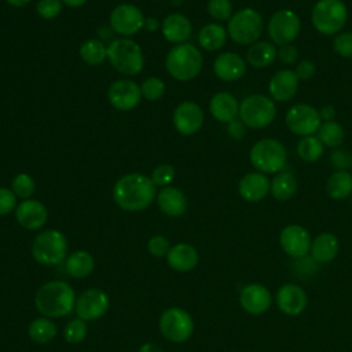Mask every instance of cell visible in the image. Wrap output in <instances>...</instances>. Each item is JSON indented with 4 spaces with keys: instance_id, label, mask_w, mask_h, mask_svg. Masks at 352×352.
Listing matches in <instances>:
<instances>
[{
    "instance_id": "1",
    "label": "cell",
    "mask_w": 352,
    "mask_h": 352,
    "mask_svg": "<svg viewBox=\"0 0 352 352\" xmlns=\"http://www.w3.org/2000/svg\"><path fill=\"white\" fill-rule=\"evenodd\" d=\"M151 177L142 173H128L118 179L113 188L116 204L126 212H139L151 205L157 195Z\"/></svg>"
},
{
    "instance_id": "2",
    "label": "cell",
    "mask_w": 352,
    "mask_h": 352,
    "mask_svg": "<svg viewBox=\"0 0 352 352\" xmlns=\"http://www.w3.org/2000/svg\"><path fill=\"white\" fill-rule=\"evenodd\" d=\"M36 308L47 318L66 316L76 307V294L63 280H50L38 287L34 297Z\"/></svg>"
},
{
    "instance_id": "3",
    "label": "cell",
    "mask_w": 352,
    "mask_h": 352,
    "mask_svg": "<svg viewBox=\"0 0 352 352\" xmlns=\"http://www.w3.org/2000/svg\"><path fill=\"white\" fill-rule=\"evenodd\" d=\"M204 59L201 51L188 43L175 45L165 59L168 73L179 81L195 78L199 74Z\"/></svg>"
},
{
    "instance_id": "4",
    "label": "cell",
    "mask_w": 352,
    "mask_h": 352,
    "mask_svg": "<svg viewBox=\"0 0 352 352\" xmlns=\"http://www.w3.org/2000/svg\"><path fill=\"white\" fill-rule=\"evenodd\" d=\"M249 160L253 168L264 175L278 173L286 165L287 151L279 140L265 138L252 146Z\"/></svg>"
},
{
    "instance_id": "5",
    "label": "cell",
    "mask_w": 352,
    "mask_h": 352,
    "mask_svg": "<svg viewBox=\"0 0 352 352\" xmlns=\"http://www.w3.org/2000/svg\"><path fill=\"white\" fill-rule=\"evenodd\" d=\"M348 10L342 0H318L311 11L315 30L324 36L338 33L346 23Z\"/></svg>"
},
{
    "instance_id": "6",
    "label": "cell",
    "mask_w": 352,
    "mask_h": 352,
    "mask_svg": "<svg viewBox=\"0 0 352 352\" xmlns=\"http://www.w3.org/2000/svg\"><path fill=\"white\" fill-rule=\"evenodd\" d=\"M264 30V21L258 11L253 8H242L232 14L227 25L230 38L239 45H252Z\"/></svg>"
},
{
    "instance_id": "7",
    "label": "cell",
    "mask_w": 352,
    "mask_h": 352,
    "mask_svg": "<svg viewBox=\"0 0 352 352\" xmlns=\"http://www.w3.org/2000/svg\"><path fill=\"white\" fill-rule=\"evenodd\" d=\"M107 59L122 74L135 76L142 72L144 60L138 43L131 38H116L107 45Z\"/></svg>"
},
{
    "instance_id": "8",
    "label": "cell",
    "mask_w": 352,
    "mask_h": 352,
    "mask_svg": "<svg viewBox=\"0 0 352 352\" xmlns=\"http://www.w3.org/2000/svg\"><path fill=\"white\" fill-rule=\"evenodd\" d=\"M239 118L253 129H261L272 124L276 117V104L271 96L253 94L239 103Z\"/></svg>"
},
{
    "instance_id": "9",
    "label": "cell",
    "mask_w": 352,
    "mask_h": 352,
    "mask_svg": "<svg viewBox=\"0 0 352 352\" xmlns=\"http://www.w3.org/2000/svg\"><path fill=\"white\" fill-rule=\"evenodd\" d=\"M32 254L43 265H55L67 254L66 236L58 230L41 231L32 242Z\"/></svg>"
},
{
    "instance_id": "10",
    "label": "cell",
    "mask_w": 352,
    "mask_h": 352,
    "mask_svg": "<svg viewBox=\"0 0 352 352\" xmlns=\"http://www.w3.org/2000/svg\"><path fill=\"white\" fill-rule=\"evenodd\" d=\"M301 29V22L298 15L292 10H279L274 12L268 21L267 30L268 36L276 45L292 44Z\"/></svg>"
},
{
    "instance_id": "11",
    "label": "cell",
    "mask_w": 352,
    "mask_h": 352,
    "mask_svg": "<svg viewBox=\"0 0 352 352\" xmlns=\"http://www.w3.org/2000/svg\"><path fill=\"white\" fill-rule=\"evenodd\" d=\"M160 330L166 340L172 342H183L192 334L194 320L187 311L173 307L161 315Z\"/></svg>"
},
{
    "instance_id": "12",
    "label": "cell",
    "mask_w": 352,
    "mask_h": 352,
    "mask_svg": "<svg viewBox=\"0 0 352 352\" xmlns=\"http://www.w3.org/2000/svg\"><path fill=\"white\" fill-rule=\"evenodd\" d=\"M285 122L290 132L304 138L318 132L322 120L316 107L308 103H297L286 111Z\"/></svg>"
},
{
    "instance_id": "13",
    "label": "cell",
    "mask_w": 352,
    "mask_h": 352,
    "mask_svg": "<svg viewBox=\"0 0 352 352\" xmlns=\"http://www.w3.org/2000/svg\"><path fill=\"white\" fill-rule=\"evenodd\" d=\"M144 25V16L140 8L131 3L118 4L110 14V28L122 36L138 33Z\"/></svg>"
},
{
    "instance_id": "14",
    "label": "cell",
    "mask_w": 352,
    "mask_h": 352,
    "mask_svg": "<svg viewBox=\"0 0 352 352\" xmlns=\"http://www.w3.org/2000/svg\"><path fill=\"white\" fill-rule=\"evenodd\" d=\"M279 243L286 254L301 258L309 253L312 239L307 228L298 224H290L280 231Z\"/></svg>"
},
{
    "instance_id": "15",
    "label": "cell",
    "mask_w": 352,
    "mask_h": 352,
    "mask_svg": "<svg viewBox=\"0 0 352 352\" xmlns=\"http://www.w3.org/2000/svg\"><path fill=\"white\" fill-rule=\"evenodd\" d=\"M109 297L100 289H88L76 300V312L80 319L96 320L109 309Z\"/></svg>"
},
{
    "instance_id": "16",
    "label": "cell",
    "mask_w": 352,
    "mask_h": 352,
    "mask_svg": "<svg viewBox=\"0 0 352 352\" xmlns=\"http://www.w3.org/2000/svg\"><path fill=\"white\" fill-rule=\"evenodd\" d=\"M109 100L113 107L121 111H128L135 109L142 98L140 87L132 80H117L114 81L107 92Z\"/></svg>"
},
{
    "instance_id": "17",
    "label": "cell",
    "mask_w": 352,
    "mask_h": 352,
    "mask_svg": "<svg viewBox=\"0 0 352 352\" xmlns=\"http://www.w3.org/2000/svg\"><path fill=\"white\" fill-rule=\"evenodd\" d=\"M275 301L280 312L289 316H296L305 311L308 297L304 289L296 283H285L278 289Z\"/></svg>"
},
{
    "instance_id": "18",
    "label": "cell",
    "mask_w": 352,
    "mask_h": 352,
    "mask_svg": "<svg viewBox=\"0 0 352 352\" xmlns=\"http://www.w3.org/2000/svg\"><path fill=\"white\" fill-rule=\"evenodd\" d=\"M239 304L248 314L261 315L270 309L272 304V296L264 285L249 283L241 290Z\"/></svg>"
},
{
    "instance_id": "19",
    "label": "cell",
    "mask_w": 352,
    "mask_h": 352,
    "mask_svg": "<svg viewBox=\"0 0 352 352\" xmlns=\"http://www.w3.org/2000/svg\"><path fill=\"white\" fill-rule=\"evenodd\" d=\"M173 125L182 135L198 132L204 124L202 109L194 102H182L173 111Z\"/></svg>"
},
{
    "instance_id": "20",
    "label": "cell",
    "mask_w": 352,
    "mask_h": 352,
    "mask_svg": "<svg viewBox=\"0 0 352 352\" xmlns=\"http://www.w3.org/2000/svg\"><path fill=\"white\" fill-rule=\"evenodd\" d=\"M15 219L26 230L41 228L48 219V210L43 202L36 199H23L15 208Z\"/></svg>"
},
{
    "instance_id": "21",
    "label": "cell",
    "mask_w": 352,
    "mask_h": 352,
    "mask_svg": "<svg viewBox=\"0 0 352 352\" xmlns=\"http://www.w3.org/2000/svg\"><path fill=\"white\" fill-rule=\"evenodd\" d=\"M298 78L294 70L282 69L276 72L268 84V91L275 102H287L294 98L298 89Z\"/></svg>"
},
{
    "instance_id": "22",
    "label": "cell",
    "mask_w": 352,
    "mask_h": 352,
    "mask_svg": "<svg viewBox=\"0 0 352 352\" xmlns=\"http://www.w3.org/2000/svg\"><path fill=\"white\" fill-rule=\"evenodd\" d=\"M271 180L261 172H249L238 183L239 195L248 202H258L270 192Z\"/></svg>"
},
{
    "instance_id": "23",
    "label": "cell",
    "mask_w": 352,
    "mask_h": 352,
    "mask_svg": "<svg viewBox=\"0 0 352 352\" xmlns=\"http://www.w3.org/2000/svg\"><path fill=\"white\" fill-rule=\"evenodd\" d=\"M214 74L223 81H236L246 72V62L236 52H221L213 62Z\"/></svg>"
},
{
    "instance_id": "24",
    "label": "cell",
    "mask_w": 352,
    "mask_h": 352,
    "mask_svg": "<svg viewBox=\"0 0 352 352\" xmlns=\"http://www.w3.org/2000/svg\"><path fill=\"white\" fill-rule=\"evenodd\" d=\"M161 30L164 37L173 44H183L191 36V22L190 19L179 12L169 14L161 25Z\"/></svg>"
},
{
    "instance_id": "25",
    "label": "cell",
    "mask_w": 352,
    "mask_h": 352,
    "mask_svg": "<svg viewBox=\"0 0 352 352\" xmlns=\"http://www.w3.org/2000/svg\"><path fill=\"white\" fill-rule=\"evenodd\" d=\"M209 110L217 121L228 124L239 114V103L231 94L217 92L210 98Z\"/></svg>"
},
{
    "instance_id": "26",
    "label": "cell",
    "mask_w": 352,
    "mask_h": 352,
    "mask_svg": "<svg viewBox=\"0 0 352 352\" xmlns=\"http://www.w3.org/2000/svg\"><path fill=\"white\" fill-rule=\"evenodd\" d=\"M157 204L160 209L170 217L182 216L187 209V198L177 187L166 186L157 195Z\"/></svg>"
},
{
    "instance_id": "27",
    "label": "cell",
    "mask_w": 352,
    "mask_h": 352,
    "mask_svg": "<svg viewBox=\"0 0 352 352\" xmlns=\"http://www.w3.org/2000/svg\"><path fill=\"white\" fill-rule=\"evenodd\" d=\"M198 258L197 249L188 243H177L166 254L169 267L179 272L191 271L198 264Z\"/></svg>"
},
{
    "instance_id": "28",
    "label": "cell",
    "mask_w": 352,
    "mask_h": 352,
    "mask_svg": "<svg viewBox=\"0 0 352 352\" xmlns=\"http://www.w3.org/2000/svg\"><path fill=\"white\" fill-rule=\"evenodd\" d=\"M340 250L338 238L331 232H322L311 243L309 253L318 264L330 263L336 258Z\"/></svg>"
},
{
    "instance_id": "29",
    "label": "cell",
    "mask_w": 352,
    "mask_h": 352,
    "mask_svg": "<svg viewBox=\"0 0 352 352\" xmlns=\"http://www.w3.org/2000/svg\"><path fill=\"white\" fill-rule=\"evenodd\" d=\"M278 56V50L274 43L270 41H256L253 43L246 52V60L253 67L261 69L272 65Z\"/></svg>"
},
{
    "instance_id": "30",
    "label": "cell",
    "mask_w": 352,
    "mask_h": 352,
    "mask_svg": "<svg viewBox=\"0 0 352 352\" xmlns=\"http://www.w3.org/2000/svg\"><path fill=\"white\" fill-rule=\"evenodd\" d=\"M297 191V177L290 170H280L271 180L270 192L276 201H287Z\"/></svg>"
},
{
    "instance_id": "31",
    "label": "cell",
    "mask_w": 352,
    "mask_h": 352,
    "mask_svg": "<svg viewBox=\"0 0 352 352\" xmlns=\"http://www.w3.org/2000/svg\"><path fill=\"white\" fill-rule=\"evenodd\" d=\"M227 29L220 23H208L198 33V43L206 51L220 50L227 40Z\"/></svg>"
},
{
    "instance_id": "32",
    "label": "cell",
    "mask_w": 352,
    "mask_h": 352,
    "mask_svg": "<svg viewBox=\"0 0 352 352\" xmlns=\"http://www.w3.org/2000/svg\"><path fill=\"white\" fill-rule=\"evenodd\" d=\"M326 191L333 199H345L352 194V173L349 170L333 172L326 183Z\"/></svg>"
},
{
    "instance_id": "33",
    "label": "cell",
    "mask_w": 352,
    "mask_h": 352,
    "mask_svg": "<svg viewBox=\"0 0 352 352\" xmlns=\"http://www.w3.org/2000/svg\"><path fill=\"white\" fill-rule=\"evenodd\" d=\"M95 268V260L87 250H76L66 260V271L73 278H85Z\"/></svg>"
},
{
    "instance_id": "34",
    "label": "cell",
    "mask_w": 352,
    "mask_h": 352,
    "mask_svg": "<svg viewBox=\"0 0 352 352\" xmlns=\"http://www.w3.org/2000/svg\"><path fill=\"white\" fill-rule=\"evenodd\" d=\"M319 140L323 143V146L330 148H338L345 138L344 128L337 121H323L316 132Z\"/></svg>"
},
{
    "instance_id": "35",
    "label": "cell",
    "mask_w": 352,
    "mask_h": 352,
    "mask_svg": "<svg viewBox=\"0 0 352 352\" xmlns=\"http://www.w3.org/2000/svg\"><path fill=\"white\" fill-rule=\"evenodd\" d=\"M78 52L81 59L91 66H98L107 58V47L102 40L96 38L85 40L81 44Z\"/></svg>"
},
{
    "instance_id": "36",
    "label": "cell",
    "mask_w": 352,
    "mask_h": 352,
    "mask_svg": "<svg viewBox=\"0 0 352 352\" xmlns=\"http://www.w3.org/2000/svg\"><path fill=\"white\" fill-rule=\"evenodd\" d=\"M56 324L47 316L34 319L28 329L29 337L38 344H47L56 336Z\"/></svg>"
},
{
    "instance_id": "37",
    "label": "cell",
    "mask_w": 352,
    "mask_h": 352,
    "mask_svg": "<svg viewBox=\"0 0 352 352\" xmlns=\"http://www.w3.org/2000/svg\"><path fill=\"white\" fill-rule=\"evenodd\" d=\"M324 151L323 143L316 135H308L298 140L297 143V155L304 162H316Z\"/></svg>"
},
{
    "instance_id": "38",
    "label": "cell",
    "mask_w": 352,
    "mask_h": 352,
    "mask_svg": "<svg viewBox=\"0 0 352 352\" xmlns=\"http://www.w3.org/2000/svg\"><path fill=\"white\" fill-rule=\"evenodd\" d=\"M11 190L14 191V194L18 198L22 199H29L36 190V183L33 180L32 176H29L28 173H19L12 179V184H11Z\"/></svg>"
},
{
    "instance_id": "39",
    "label": "cell",
    "mask_w": 352,
    "mask_h": 352,
    "mask_svg": "<svg viewBox=\"0 0 352 352\" xmlns=\"http://www.w3.org/2000/svg\"><path fill=\"white\" fill-rule=\"evenodd\" d=\"M87 323L85 320L77 318V319H72L65 330H63V336H65V340L69 342V344H78L81 341H84L85 336H87Z\"/></svg>"
},
{
    "instance_id": "40",
    "label": "cell",
    "mask_w": 352,
    "mask_h": 352,
    "mask_svg": "<svg viewBox=\"0 0 352 352\" xmlns=\"http://www.w3.org/2000/svg\"><path fill=\"white\" fill-rule=\"evenodd\" d=\"M140 92L147 100H158L165 94V84L157 77H148L142 82Z\"/></svg>"
},
{
    "instance_id": "41",
    "label": "cell",
    "mask_w": 352,
    "mask_h": 352,
    "mask_svg": "<svg viewBox=\"0 0 352 352\" xmlns=\"http://www.w3.org/2000/svg\"><path fill=\"white\" fill-rule=\"evenodd\" d=\"M208 12L216 21H230L232 16V4L230 0H209Z\"/></svg>"
},
{
    "instance_id": "42",
    "label": "cell",
    "mask_w": 352,
    "mask_h": 352,
    "mask_svg": "<svg viewBox=\"0 0 352 352\" xmlns=\"http://www.w3.org/2000/svg\"><path fill=\"white\" fill-rule=\"evenodd\" d=\"M62 4L60 0H38L36 3V11L44 19H54L60 14Z\"/></svg>"
},
{
    "instance_id": "43",
    "label": "cell",
    "mask_w": 352,
    "mask_h": 352,
    "mask_svg": "<svg viewBox=\"0 0 352 352\" xmlns=\"http://www.w3.org/2000/svg\"><path fill=\"white\" fill-rule=\"evenodd\" d=\"M333 50L342 58H352V32H341L333 40Z\"/></svg>"
},
{
    "instance_id": "44",
    "label": "cell",
    "mask_w": 352,
    "mask_h": 352,
    "mask_svg": "<svg viewBox=\"0 0 352 352\" xmlns=\"http://www.w3.org/2000/svg\"><path fill=\"white\" fill-rule=\"evenodd\" d=\"M175 177V168L169 164H161L154 168L151 173V180L155 186L166 187Z\"/></svg>"
},
{
    "instance_id": "45",
    "label": "cell",
    "mask_w": 352,
    "mask_h": 352,
    "mask_svg": "<svg viewBox=\"0 0 352 352\" xmlns=\"http://www.w3.org/2000/svg\"><path fill=\"white\" fill-rule=\"evenodd\" d=\"M329 162L336 170H348L352 168V154L344 148H334L329 157Z\"/></svg>"
},
{
    "instance_id": "46",
    "label": "cell",
    "mask_w": 352,
    "mask_h": 352,
    "mask_svg": "<svg viewBox=\"0 0 352 352\" xmlns=\"http://www.w3.org/2000/svg\"><path fill=\"white\" fill-rule=\"evenodd\" d=\"M147 249L148 252L155 256V257H164L168 254L169 249H170V245H169V241L162 236V235H155L153 236L148 243H147Z\"/></svg>"
},
{
    "instance_id": "47",
    "label": "cell",
    "mask_w": 352,
    "mask_h": 352,
    "mask_svg": "<svg viewBox=\"0 0 352 352\" xmlns=\"http://www.w3.org/2000/svg\"><path fill=\"white\" fill-rule=\"evenodd\" d=\"M16 208V195L12 190L0 187V216L11 213Z\"/></svg>"
},
{
    "instance_id": "48",
    "label": "cell",
    "mask_w": 352,
    "mask_h": 352,
    "mask_svg": "<svg viewBox=\"0 0 352 352\" xmlns=\"http://www.w3.org/2000/svg\"><path fill=\"white\" fill-rule=\"evenodd\" d=\"M278 58L285 65H293L298 59V50L294 44L280 45L278 50Z\"/></svg>"
},
{
    "instance_id": "49",
    "label": "cell",
    "mask_w": 352,
    "mask_h": 352,
    "mask_svg": "<svg viewBox=\"0 0 352 352\" xmlns=\"http://www.w3.org/2000/svg\"><path fill=\"white\" fill-rule=\"evenodd\" d=\"M315 72H316V66H315V63L311 59L300 60L297 63V66H296V70H294L297 78L298 80H304V81L309 80L315 74Z\"/></svg>"
},
{
    "instance_id": "50",
    "label": "cell",
    "mask_w": 352,
    "mask_h": 352,
    "mask_svg": "<svg viewBox=\"0 0 352 352\" xmlns=\"http://www.w3.org/2000/svg\"><path fill=\"white\" fill-rule=\"evenodd\" d=\"M227 133L231 139H235V140H241L243 139L245 133H246V125L242 122V120L239 118H235L232 121L228 122L227 125Z\"/></svg>"
},
{
    "instance_id": "51",
    "label": "cell",
    "mask_w": 352,
    "mask_h": 352,
    "mask_svg": "<svg viewBox=\"0 0 352 352\" xmlns=\"http://www.w3.org/2000/svg\"><path fill=\"white\" fill-rule=\"evenodd\" d=\"M319 116H320L322 122H323V121H331V120H334V117H336V109H334V106H331V104H324V106H322V107L319 109Z\"/></svg>"
},
{
    "instance_id": "52",
    "label": "cell",
    "mask_w": 352,
    "mask_h": 352,
    "mask_svg": "<svg viewBox=\"0 0 352 352\" xmlns=\"http://www.w3.org/2000/svg\"><path fill=\"white\" fill-rule=\"evenodd\" d=\"M139 352H162V349L157 344H154V342H144L139 348Z\"/></svg>"
},
{
    "instance_id": "53",
    "label": "cell",
    "mask_w": 352,
    "mask_h": 352,
    "mask_svg": "<svg viewBox=\"0 0 352 352\" xmlns=\"http://www.w3.org/2000/svg\"><path fill=\"white\" fill-rule=\"evenodd\" d=\"M143 28H146L148 32H154L158 29V21L153 16H148V18H144V25Z\"/></svg>"
},
{
    "instance_id": "54",
    "label": "cell",
    "mask_w": 352,
    "mask_h": 352,
    "mask_svg": "<svg viewBox=\"0 0 352 352\" xmlns=\"http://www.w3.org/2000/svg\"><path fill=\"white\" fill-rule=\"evenodd\" d=\"M65 6L70 7V8H77V7H81L82 4L87 3V0H60Z\"/></svg>"
},
{
    "instance_id": "55",
    "label": "cell",
    "mask_w": 352,
    "mask_h": 352,
    "mask_svg": "<svg viewBox=\"0 0 352 352\" xmlns=\"http://www.w3.org/2000/svg\"><path fill=\"white\" fill-rule=\"evenodd\" d=\"M11 7H16V8H21V7H25L30 0H6Z\"/></svg>"
},
{
    "instance_id": "56",
    "label": "cell",
    "mask_w": 352,
    "mask_h": 352,
    "mask_svg": "<svg viewBox=\"0 0 352 352\" xmlns=\"http://www.w3.org/2000/svg\"><path fill=\"white\" fill-rule=\"evenodd\" d=\"M351 169H352V168H351Z\"/></svg>"
}]
</instances>
